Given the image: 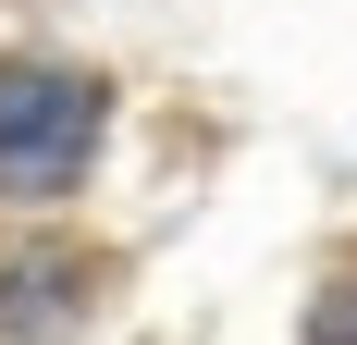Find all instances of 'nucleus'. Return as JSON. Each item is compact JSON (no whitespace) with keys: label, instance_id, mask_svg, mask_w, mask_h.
<instances>
[{"label":"nucleus","instance_id":"obj_1","mask_svg":"<svg viewBox=\"0 0 357 345\" xmlns=\"http://www.w3.org/2000/svg\"><path fill=\"white\" fill-rule=\"evenodd\" d=\"M111 136V87L74 62H0V185L13 198H62L86 148Z\"/></svg>","mask_w":357,"mask_h":345},{"label":"nucleus","instance_id":"obj_2","mask_svg":"<svg viewBox=\"0 0 357 345\" xmlns=\"http://www.w3.org/2000/svg\"><path fill=\"white\" fill-rule=\"evenodd\" d=\"M308 345H357V259L321 284V296H308Z\"/></svg>","mask_w":357,"mask_h":345}]
</instances>
